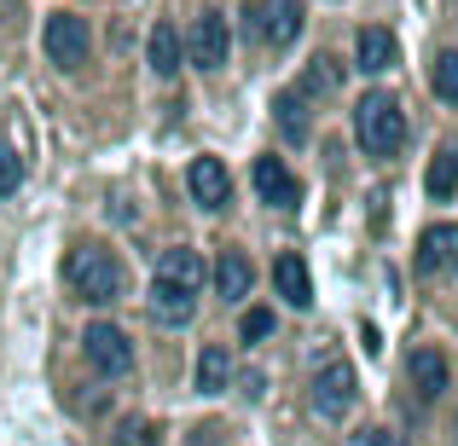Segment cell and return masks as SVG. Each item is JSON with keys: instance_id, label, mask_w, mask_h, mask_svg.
Here are the masks:
<instances>
[{"instance_id": "cell-7", "label": "cell", "mask_w": 458, "mask_h": 446, "mask_svg": "<svg viewBox=\"0 0 458 446\" xmlns=\"http://www.w3.org/2000/svg\"><path fill=\"white\" fill-rule=\"evenodd\" d=\"M186 186H191V203L198 209H226L233 203V174H226L221 156H198L186 168Z\"/></svg>"}, {"instance_id": "cell-11", "label": "cell", "mask_w": 458, "mask_h": 446, "mask_svg": "<svg viewBox=\"0 0 458 446\" xmlns=\"http://www.w3.org/2000/svg\"><path fill=\"white\" fill-rule=\"evenodd\" d=\"M418 273H458V226H424Z\"/></svg>"}, {"instance_id": "cell-2", "label": "cell", "mask_w": 458, "mask_h": 446, "mask_svg": "<svg viewBox=\"0 0 458 446\" xmlns=\"http://www.w3.org/2000/svg\"><path fill=\"white\" fill-rule=\"evenodd\" d=\"M354 139L366 156H394L406 146V111L394 105V93H366L354 105Z\"/></svg>"}, {"instance_id": "cell-3", "label": "cell", "mask_w": 458, "mask_h": 446, "mask_svg": "<svg viewBox=\"0 0 458 446\" xmlns=\"http://www.w3.org/2000/svg\"><path fill=\"white\" fill-rule=\"evenodd\" d=\"M354 400H360L354 366H348L343 354H331L319 371H313V412H319V417H348V412H354Z\"/></svg>"}, {"instance_id": "cell-25", "label": "cell", "mask_w": 458, "mask_h": 446, "mask_svg": "<svg viewBox=\"0 0 458 446\" xmlns=\"http://www.w3.org/2000/svg\"><path fill=\"white\" fill-rule=\"evenodd\" d=\"M354 446H406V435H394V429H366Z\"/></svg>"}, {"instance_id": "cell-8", "label": "cell", "mask_w": 458, "mask_h": 446, "mask_svg": "<svg viewBox=\"0 0 458 446\" xmlns=\"http://www.w3.org/2000/svg\"><path fill=\"white\" fill-rule=\"evenodd\" d=\"M250 180H256L261 203H273V209H296V203H302V180H296L291 168L279 163V156H256Z\"/></svg>"}, {"instance_id": "cell-23", "label": "cell", "mask_w": 458, "mask_h": 446, "mask_svg": "<svg viewBox=\"0 0 458 446\" xmlns=\"http://www.w3.org/2000/svg\"><path fill=\"white\" fill-rule=\"evenodd\" d=\"M18 186H23V156L18 151H0V198H12Z\"/></svg>"}, {"instance_id": "cell-10", "label": "cell", "mask_w": 458, "mask_h": 446, "mask_svg": "<svg viewBox=\"0 0 458 446\" xmlns=\"http://www.w3.org/2000/svg\"><path fill=\"white\" fill-rule=\"evenodd\" d=\"M157 284H168V290H180V296H198L203 290V256L198 249H163L157 256Z\"/></svg>"}, {"instance_id": "cell-24", "label": "cell", "mask_w": 458, "mask_h": 446, "mask_svg": "<svg viewBox=\"0 0 458 446\" xmlns=\"http://www.w3.org/2000/svg\"><path fill=\"white\" fill-rule=\"evenodd\" d=\"M261 336H273V313L267 307H250L244 313V342H261Z\"/></svg>"}, {"instance_id": "cell-13", "label": "cell", "mask_w": 458, "mask_h": 446, "mask_svg": "<svg viewBox=\"0 0 458 446\" xmlns=\"http://www.w3.org/2000/svg\"><path fill=\"white\" fill-rule=\"evenodd\" d=\"M273 290H279L291 307H313V284H308V261L296 256V249H284L279 261H273Z\"/></svg>"}, {"instance_id": "cell-27", "label": "cell", "mask_w": 458, "mask_h": 446, "mask_svg": "<svg viewBox=\"0 0 458 446\" xmlns=\"http://www.w3.org/2000/svg\"><path fill=\"white\" fill-rule=\"evenodd\" d=\"M215 441H221V424H203L198 435H191V446H215Z\"/></svg>"}, {"instance_id": "cell-14", "label": "cell", "mask_w": 458, "mask_h": 446, "mask_svg": "<svg viewBox=\"0 0 458 446\" xmlns=\"http://www.w3.org/2000/svg\"><path fill=\"white\" fill-rule=\"evenodd\" d=\"M354 58L366 76H383V70H394V35L383 29V23H366V29L354 35Z\"/></svg>"}, {"instance_id": "cell-16", "label": "cell", "mask_w": 458, "mask_h": 446, "mask_svg": "<svg viewBox=\"0 0 458 446\" xmlns=\"http://www.w3.org/2000/svg\"><path fill=\"white\" fill-rule=\"evenodd\" d=\"M215 284H221L226 301H244L250 284H256V267H250L244 249H221V261H215Z\"/></svg>"}, {"instance_id": "cell-12", "label": "cell", "mask_w": 458, "mask_h": 446, "mask_svg": "<svg viewBox=\"0 0 458 446\" xmlns=\"http://www.w3.org/2000/svg\"><path fill=\"white\" fill-rule=\"evenodd\" d=\"M406 383L418 389V400H441V394H447V359H441L436 348H412V359H406Z\"/></svg>"}, {"instance_id": "cell-26", "label": "cell", "mask_w": 458, "mask_h": 446, "mask_svg": "<svg viewBox=\"0 0 458 446\" xmlns=\"http://www.w3.org/2000/svg\"><path fill=\"white\" fill-rule=\"evenodd\" d=\"M123 446H157V429H151V424H140V429L128 424V429H123Z\"/></svg>"}, {"instance_id": "cell-15", "label": "cell", "mask_w": 458, "mask_h": 446, "mask_svg": "<svg viewBox=\"0 0 458 446\" xmlns=\"http://www.w3.org/2000/svg\"><path fill=\"white\" fill-rule=\"evenodd\" d=\"M273 122H279V134L291 139V146H302V139L313 134V116H308V93L284 88L279 99H273Z\"/></svg>"}, {"instance_id": "cell-18", "label": "cell", "mask_w": 458, "mask_h": 446, "mask_svg": "<svg viewBox=\"0 0 458 446\" xmlns=\"http://www.w3.org/2000/svg\"><path fill=\"white\" fill-rule=\"evenodd\" d=\"M180 53H186V46H180V29L174 23H157L151 29V70L157 76H180Z\"/></svg>"}, {"instance_id": "cell-19", "label": "cell", "mask_w": 458, "mask_h": 446, "mask_svg": "<svg viewBox=\"0 0 458 446\" xmlns=\"http://www.w3.org/2000/svg\"><path fill=\"white\" fill-rule=\"evenodd\" d=\"M226 383H233V354H226V348H203V359H198V389L203 394H221Z\"/></svg>"}, {"instance_id": "cell-5", "label": "cell", "mask_w": 458, "mask_h": 446, "mask_svg": "<svg viewBox=\"0 0 458 446\" xmlns=\"http://www.w3.org/2000/svg\"><path fill=\"white\" fill-rule=\"evenodd\" d=\"M81 348H88V366L105 371V377H123V371H134V342H128V331H116V324H88Z\"/></svg>"}, {"instance_id": "cell-4", "label": "cell", "mask_w": 458, "mask_h": 446, "mask_svg": "<svg viewBox=\"0 0 458 446\" xmlns=\"http://www.w3.org/2000/svg\"><path fill=\"white\" fill-rule=\"evenodd\" d=\"M41 46L47 58H53L58 70H81L88 64V18H76V12H53L41 29Z\"/></svg>"}, {"instance_id": "cell-22", "label": "cell", "mask_w": 458, "mask_h": 446, "mask_svg": "<svg viewBox=\"0 0 458 446\" xmlns=\"http://www.w3.org/2000/svg\"><path fill=\"white\" fill-rule=\"evenodd\" d=\"M336 76H343V70H336V58H319V64L308 70V81H302L296 93H331V88H336Z\"/></svg>"}, {"instance_id": "cell-20", "label": "cell", "mask_w": 458, "mask_h": 446, "mask_svg": "<svg viewBox=\"0 0 458 446\" xmlns=\"http://www.w3.org/2000/svg\"><path fill=\"white\" fill-rule=\"evenodd\" d=\"M191 307H198L191 296H180V290H168V284L151 279V313H157V324H186Z\"/></svg>"}, {"instance_id": "cell-17", "label": "cell", "mask_w": 458, "mask_h": 446, "mask_svg": "<svg viewBox=\"0 0 458 446\" xmlns=\"http://www.w3.org/2000/svg\"><path fill=\"white\" fill-rule=\"evenodd\" d=\"M424 186H429V198H453V191H458V139H447V146L429 156Z\"/></svg>"}, {"instance_id": "cell-6", "label": "cell", "mask_w": 458, "mask_h": 446, "mask_svg": "<svg viewBox=\"0 0 458 446\" xmlns=\"http://www.w3.org/2000/svg\"><path fill=\"white\" fill-rule=\"evenodd\" d=\"M186 53L198 70H221L226 53H233V35H226V18L221 12H198L191 18V35H186Z\"/></svg>"}, {"instance_id": "cell-1", "label": "cell", "mask_w": 458, "mask_h": 446, "mask_svg": "<svg viewBox=\"0 0 458 446\" xmlns=\"http://www.w3.org/2000/svg\"><path fill=\"white\" fill-rule=\"evenodd\" d=\"M64 279H70V290H76L81 301L111 307V301L123 296V261H116L105 244H76L64 256Z\"/></svg>"}, {"instance_id": "cell-21", "label": "cell", "mask_w": 458, "mask_h": 446, "mask_svg": "<svg viewBox=\"0 0 458 446\" xmlns=\"http://www.w3.org/2000/svg\"><path fill=\"white\" fill-rule=\"evenodd\" d=\"M429 88H436L441 105H458V53H436V64H429Z\"/></svg>"}, {"instance_id": "cell-9", "label": "cell", "mask_w": 458, "mask_h": 446, "mask_svg": "<svg viewBox=\"0 0 458 446\" xmlns=\"http://www.w3.org/2000/svg\"><path fill=\"white\" fill-rule=\"evenodd\" d=\"M256 35L267 46H291L296 35H302V0H261L256 6Z\"/></svg>"}]
</instances>
